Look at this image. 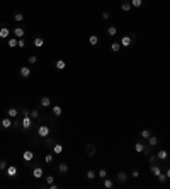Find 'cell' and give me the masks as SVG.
I'll use <instances>...</instances> for the list:
<instances>
[{
	"label": "cell",
	"mask_w": 170,
	"mask_h": 189,
	"mask_svg": "<svg viewBox=\"0 0 170 189\" xmlns=\"http://www.w3.org/2000/svg\"><path fill=\"white\" fill-rule=\"evenodd\" d=\"M97 176H99L100 179H106V177H107V169H99Z\"/></svg>",
	"instance_id": "cell-39"
},
{
	"label": "cell",
	"mask_w": 170,
	"mask_h": 189,
	"mask_svg": "<svg viewBox=\"0 0 170 189\" xmlns=\"http://www.w3.org/2000/svg\"><path fill=\"white\" fill-rule=\"evenodd\" d=\"M150 135H151V131H150V129H141L140 138H141V140H148V138H150Z\"/></svg>",
	"instance_id": "cell-32"
},
{
	"label": "cell",
	"mask_w": 170,
	"mask_h": 189,
	"mask_svg": "<svg viewBox=\"0 0 170 189\" xmlns=\"http://www.w3.org/2000/svg\"><path fill=\"white\" fill-rule=\"evenodd\" d=\"M14 20H15V22H22V20H24V14L19 12V10H17V12H14Z\"/></svg>",
	"instance_id": "cell-33"
},
{
	"label": "cell",
	"mask_w": 170,
	"mask_h": 189,
	"mask_svg": "<svg viewBox=\"0 0 170 189\" xmlns=\"http://www.w3.org/2000/svg\"><path fill=\"white\" fill-rule=\"evenodd\" d=\"M12 128H15L17 131H22V121H20L19 116L14 118V121H12Z\"/></svg>",
	"instance_id": "cell-19"
},
{
	"label": "cell",
	"mask_w": 170,
	"mask_h": 189,
	"mask_svg": "<svg viewBox=\"0 0 170 189\" xmlns=\"http://www.w3.org/2000/svg\"><path fill=\"white\" fill-rule=\"evenodd\" d=\"M27 61H29V65H36L38 63V55H29V58H27Z\"/></svg>",
	"instance_id": "cell-36"
},
{
	"label": "cell",
	"mask_w": 170,
	"mask_h": 189,
	"mask_svg": "<svg viewBox=\"0 0 170 189\" xmlns=\"http://www.w3.org/2000/svg\"><path fill=\"white\" fill-rule=\"evenodd\" d=\"M7 167H9V164H7V162H5V160H0V170H2V172H3V170L7 169Z\"/></svg>",
	"instance_id": "cell-43"
},
{
	"label": "cell",
	"mask_w": 170,
	"mask_h": 189,
	"mask_svg": "<svg viewBox=\"0 0 170 189\" xmlns=\"http://www.w3.org/2000/svg\"><path fill=\"white\" fill-rule=\"evenodd\" d=\"M17 46H19V48H26V39H24V38L17 39Z\"/></svg>",
	"instance_id": "cell-44"
},
{
	"label": "cell",
	"mask_w": 170,
	"mask_h": 189,
	"mask_svg": "<svg viewBox=\"0 0 170 189\" xmlns=\"http://www.w3.org/2000/svg\"><path fill=\"white\" fill-rule=\"evenodd\" d=\"M106 32H107V36H111V38H114V36L118 34V27L111 24V26H107V27H106Z\"/></svg>",
	"instance_id": "cell-18"
},
{
	"label": "cell",
	"mask_w": 170,
	"mask_h": 189,
	"mask_svg": "<svg viewBox=\"0 0 170 189\" xmlns=\"http://www.w3.org/2000/svg\"><path fill=\"white\" fill-rule=\"evenodd\" d=\"M121 48H122V46H121L119 41H112V43H111V51H112V53H119Z\"/></svg>",
	"instance_id": "cell-20"
},
{
	"label": "cell",
	"mask_w": 170,
	"mask_h": 189,
	"mask_svg": "<svg viewBox=\"0 0 170 189\" xmlns=\"http://www.w3.org/2000/svg\"><path fill=\"white\" fill-rule=\"evenodd\" d=\"M55 68L60 70V72H61V70H65V68H66V61L61 60V58H60V60H56V61H55Z\"/></svg>",
	"instance_id": "cell-22"
},
{
	"label": "cell",
	"mask_w": 170,
	"mask_h": 189,
	"mask_svg": "<svg viewBox=\"0 0 170 189\" xmlns=\"http://www.w3.org/2000/svg\"><path fill=\"white\" fill-rule=\"evenodd\" d=\"M85 153H87L89 157H95V153H97L95 145H94V143H87V145H85Z\"/></svg>",
	"instance_id": "cell-9"
},
{
	"label": "cell",
	"mask_w": 170,
	"mask_h": 189,
	"mask_svg": "<svg viewBox=\"0 0 170 189\" xmlns=\"http://www.w3.org/2000/svg\"><path fill=\"white\" fill-rule=\"evenodd\" d=\"M165 174H167V177H169V179H170V165H169V167H167V169H165Z\"/></svg>",
	"instance_id": "cell-47"
},
{
	"label": "cell",
	"mask_w": 170,
	"mask_h": 189,
	"mask_svg": "<svg viewBox=\"0 0 170 189\" xmlns=\"http://www.w3.org/2000/svg\"><path fill=\"white\" fill-rule=\"evenodd\" d=\"M10 36V29L7 24H3V22H0V38L2 39H9Z\"/></svg>",
	"instance_id": "cell-5"
},
{
	"label": "cell",
	"mask_w": 170,
	"mask_h": 189,
	"mask_svg": "<svg viewBox=\"0 0 170 189\" xmlns=\"http://www.w3.org/2000/svg\"><path fill=\"white\" fill-rule=\"evenodd\" d=\"M53 160H55V153H48V155H44V162H46V164H53Z\"/></svg>",
	"instance_id": "cell-38"
},
{
	"label": "cell",
	"mask_w": 170,
	"mask_h": 189,
	"mask_svg": "<svg viewBox=\"0 0 170 189\" xmlns=\"http://www.w3.org/2000/svg\"><path fill=\"white\" fill-rule=\"evenodd\" d=\"M102 19H104V20L111 19V14H109V12H107V10H104V12H102Z\"/></svg>",
	"instance_id": "cell-45"
},
{
	"label": "cell",
	"mask_w": 170,
	"mask_h": 189,
	"mask_svg": "<svg viewBox=\"0 0 170 189\" xmlns=\"http://www.w3.org/2000/svg\"><path fill=\"white\" fill-rule=\"evenodd\" d=\"M20 121H22V131H24V133H27V131H31V129H32L34 121H32V118H31V116H22V118H20Z\"/></svg>",
	"instance_id": "cell-2"
},
{
	"label": "cell",
	"mask_w": 170,
	"mask_h": 189,
	"mask_svg": "<svg viewBox=\"0 0 170 189\" xmlns=\"http://www.w3.org/2000/svg\"><path fill=\"white\" fill-rule=\"evenodd\" d=\"M34 46H36V48H43V46H44L43 36H36V38H34Z\"/></svg>",
	"instance_id": "cell-24"
},
{
	"label": "cell",
	"mask_w": 170,
	"mask_h": 189,
	"mask_svg": "<svg viewBox=\"0 0 170 189\" xmlns=\"http://www.w3.org/2000/svg\"><path fill=\"white\" fill-rule=\"evenodd\" d=\"M131 9H133V7H131V2H128V0H126V2H121V10L129 12Z\"/></svg>",
	"instance_id": "cell-31"
},
{
	"label": "cell",
	"mask_w": 170,
	"mask_h": 189,
	"mask_svg": "<svg viewBox=\"0 0 170 189\" xmlns=\"http://www.w3.org/2000/svg\"><path fill=\"white\" fill-rule=\"evenodd\" d=\"M145 147H146V145H145L143 141H136V143H134V152H138V153H143Z\"/></svg>",
	"instance_id": "cell-25"
},
{
	"label": "cell",
	"mask_w": 170,
	"mask_h": 189,
	"mask_svg": "<svg viewBox=\"0 0 170 189\" xmlns=\"http://www.w3.org/2000/svg\"><path fill=\"white\" fill-rule=\"evenodd\" d=\"M102 186L106 189H112L114 188V182H112V179H107V177H106V179H102Z\"/></svg>",
	"instance_id": "cell-26"
},
{
	"label": "cell",
	"mask_w": 170,
	"mask_h": 189,
	"mask_svg": "<svg viewBox=\"0 0 170 189\" xmlns=\"http://www.w3.org/2000/svg\"><path fill=\"white\" fill-rule=\"evenodd\" d=\"M0 128L2 129H10L12 128V118H3L0 121Z\"/></svg>",
	"instance_id": "cell-12"
},
{
	"label": "cell",
	"mask_w": 170,
	"mask_h": 189,
	"mask_svg": "<svg viewBox=\"0 0 170 189\" xmlns=\"http://www.w3.org/2000/svg\"><path fill=\"white\" fill-rule=\"evenodd\" d=\"M89 43L92 44V46H97V44H99V38H97L95 34H92V36L89 38Z\"/></svg>",
	"instance_id": "cell-35"
},
{
	"label": "cell",
	"mask_w": 170,
	"mask_h": 189,
	"mask_svg": "<svg viewBox=\"0 0 170 189\" xmlns=\"http://www.w3.org/2000/svg\"><path fill=\"white\" fill-rule=\"evenodd\" d=\"M128 177H129V176H128L126 172H122V170H121V172H118V176H116V181L119 182L121 186H124V184L128 182Z\"/></svg>",
	"instance_id": "cell-8"
},
{
	"label": "cell",
	"mask_w": 170,
	"mask_h": 189,
	"mask_svg": "<svg viewBox=\"0 0 170 189\" xmlns=\"http://www.w3.org/2000/svg\"><path fill=\"white\" fill-rule=\"evenodd\" d=\"M31 118H32V121H38L41 118V112H39V107L38 109H31Z\"/></svg>",
	"instance_id": "cell-27"
},
{
	"label": "cell",
	"mask_w": 170,
	"mask_h": 189,
	"mask_svg": "<svg viewBox=\"0 0 170 189\" xmlns=\"http://www.w3.org/2000/svg\"><path fill=\"white\" fill-rule=\"evenodd\" d=\"M146 141H148V145H150L151 148H155V147H158V145H160V138H158V136H155L153 133L150 135V138L146 140Z\"/></svg>",
	"instance_id": "cell-10"
},
{
	"label": "cell",
	"mask_w": 170,
	"mask_h": 189,
	"mask_svg": "<svg viewBox=\"0 0 170 189\" xmlns=\"http://www.w3.org/2000/svg\"><path fill=\"white\" fill-rule=\"evenodd\" d=\"M129 2H131V7L133 9H140V7H143L146 4V0H129Z\"/></svg>",
	"instance_id": "cell-21"
},
{
	"label": "cell",
	"mask_w": 170,
	"mask_h": 189,
	"mask_svg": "<svg viewBox=\"0 0 170 189\" xmlns=\"http://www.w3.org/2000/svg\"><path fill=\"white\" fill-rule=\"evenodd\" d=\"M53 181H55V177H53V176H51V174H48V176H46V177H44V184H43V186H41V188H48V186H50V184H53Z\"/></svg>",
	"instance_id": "cell-28"
},
{
	"label": "cell",
	"mask_w": 170,
	"mask_h": 189,
	"mask_svg": "<svg viewBox=\"0 0 170 189\" xmlns=\"http://www.w3.org/2000/svg\"><path fill=\"white\" fill-rule=\"evenodd\" d=\"M7 43H9V48H15L17 46V38H9Z\"/></svg>",
	"instance_id": "cell-37"
},
{
	"label": "cell",
	"mask_w": 170,
	"mask_h": 189,
	"mask_svg": "<svg viewBox=\"0 0 170 189\" xmlns=\"http://www.w3.org/2000/svg\"><path fill=\"white\" fill-rule=\"evenodd\" d=\"M163 169H165V164L162 162V164H155V165H150V172L155 176V177H158L162 172H163Z\"/></svg>",
	"instance_id": "cell-4"
},
{
	"label": "cell",
	"mask_w": 170,
	"mask_h": 189,
	"mask_svg": "<svg viewBox=\"0 0 170 189\" xmlns=\"http://www.w3.org/2000/svg\"><path fill=\"white\" fill-rule=\"evenodd\" d=\"M48 188H50V189H58V188H60V186H58V184H55V182H53V184H50V186H48Z\"/></svg>",
	"instance_id": "cell-46"
},
{
	"label": "cell",
	"mask_w": 170,
	"mask_h": 189,
	"mask_svg": "<svg viewBox=\"0 0 170 189\" xmlns=\"http://www.w3.org/2000/svg\"><path fill=\"white\" fill-rule=\"evenodd\" d=\"M131 177L138 179V177H140V170H138V169H131Z\"/></svg>",
	"instance_id": "cell-42"
},
{
	"label": "cell",
	"mask_w": 170,
	"mask_h": 189,
	"mask_svg": "<svg viewBox=\"0 0 170 189\" xmlns=\"http://www.w3.org/2000/svg\"><path fill=\"white\" fill-rule=\"evenodd\" d=\"M12 32H14V36H15L17 39H20V38H24V36H26V29H24V27H14Z\"/></svg>",
	"instance_id": "cell-16"
},
{
	"label": "cell",
	"mask_w": 170,
	"mask_h": 189,
	"mask_svg": "<svg viewBox=\"0 0 170 189\" xmlns=\"http://www.w3.org/2000/svg\"><path fill=\"white\" fill-rule=\"evenodd\" d=\"M19 75L22 77V79H29L31 77V67H20Z\"/></svg>",
	"instance_id": "cell-14"
},
{
	"label": "cell",
	"mask_w": 170,
	"mask_h": 189,
	"mask_svg": "<svg viewBox=\"0 0 170 189\" xmlns=\"http://www.w3.org/2000/svg\"><path fill=\"white\" fill-rule=\"evenodd\" d=\"M7 114H9V118H17V116H19V109L9 107V109H7Z\"/></svg>",
	"instance_id": "cell-30"
},
{
	"label": "cell",
	"mask_w": 170,
	"mask_h": 189,
	"mask_svg": "<svg viewBox=\"0 0 170 189\" xmlns=\"http://www.w3.org/2000/svg\"><path fill=\"white\" fill-rule=\"evenodd\" d=\"M150 153H151V147L146 143V147H145V150H143V155H145V157H148Z\"/></svg>",
	"instance_id": "cell-41"
},
{
	"label": "cell",
	"mask_w": 170,
	"mask_h": 189,
	"mask_svg": "<svg viewBox=\"0 0 170 189\" xmlns=\"http://www.w3.org/2000/svg\"><path fill=\"white\" fill-rule=\"evenodd\" d=\"M148 162H150V165H155V164H158L160 160H158V157H157V155L150 153V155H148Z\"/></svg>",
	"instance_id": "cell-34"
},
{
	"label": "cell",
	"mask_w": 170,
	"mask_h": 189,
	"mask_svg": "<svg viewBox=\"0 0 170 189\" xmlns=\"http://www.w3.org/2000/svg\"><path fill=\"white\" fill-rule=\"evenodd\" d=\"M85 177H87L89 181H94L95 177H97V172H95L94 169H89L87 170V174H85Z\"/></svg>",
	"instance_id": "cell-29"
},
{
	"label": "cell",
	"mask_w": 170,
	"mask_h": 189,
	"mask_svg": "<svg viewBox=\"0 0 170 189\" xmlns=\"http://www.w3.org/2000/svg\"><path fill=\"white\" fill-rule=\"evenodd\" d=\"M158 181H160V184H163V182H167V181H169V177H167V174H165V172H162L160 176H158Z\"/></svg>",
	"instance_id": "cell-40"
},
{
	"label": "cell",
	"mask_w": 170,
	"mask_h": 189,
	"mask_svg": "<svg viewBox=\"0 0 170 189\" xmlns=\"http://www.w3.org/2000/svg\"><path fill=\"white\" fill-rule=\"evenodd\" d=\"M43 176H44V170H43L39 162L34 159V164H32V167H31V177H32V179H41Z\"/></svg>",
	"instance_id": "cell-1"
},
{
	"label": "cell",
	"mask_w": 170,
	"mask_h": 189,
	"mask_svg": "<svg viewBox=\"0 0 170 189\" xmlns=\"http://www.w3.org/2000/svg\"><path fill=\"white\" fill-rule=\"evenodd\" d=\"M51 152H53L55 155H61V153H63V145H61V143H55V145L51 147Z\"/></svg>",
	"instance_id": "cell-17"
},
{
	"label": "cell",
	"mask_w": 170,
	"mask_h": 189,
	"mask_svg": "<svg viewBox=\"0 0 170 189\" xmlns=\"http://www.w3.org/2000/svg\"><path fill=\"white\" fill-rule=\"evenodd\" d=\"M119 43H121V46H122V48H129V46H133V44H134V41H133V38H131V36L128 34V32H126L124 36H121Z\"/></svg>",
	"instance_id": "cell-3"
},
{
	"label": "cell",
	"mask_w": 170,
	"mask_h": 189,
	"mask_svg": "<svg viewBox=\"0 0 170 189\" xmlns=\"http://www.w3.org/2000/svg\"><path fill=\"white\" fill-rule=\"evenodd\" d=\"M157 157H158V160H160V162H163V164H165V162H167V160H169V152H167V150H158V153H157Z\"/></svg>",
	"instance_id": "cell-13"
},
{
	"label": "cell",
	"mask_w": 170,
	"mask_h": 189,
	"mask_svg": "<svg viewBox=\"0 0 170 189\" xmlns=\"http://www.w3.org/2000/svg\"><path fill=\"white\" fill-rule=\"evenodd\" d=\"M38 106H39V109L41 107L48 109V107H51V99L48 97V96H43V97L39 99V102H38Z\"/></svg>",
	"instance_id": "cell-7"
},
{
	"label": "cell",
	"mask_w": 170,
	"mask_h": 189,
	"mask_svg": "<svg viewBox=\"0 0 170 189\" xmlns=\"http://www.w3.org/2000/svg\"><path fill=\"white\" fill-rule=\"evenodd\" d=\"M34 159H36V155H34V152H32V150H24V152H22V160H24L26 164L32 162Z\"/></svg>",
	"instance_id": "cell-6"
},
{
	"label": "cell",
	"mask_w": 170,
	"mask_h": 189,
	"mask_svg": "<svg viewBox=\"0 0 170 189\" xmlns=\"http://www.w3.org/2000/svg\"><path fill=\"white\" fill-rule=\"evenodd\" d=\"M56 169H58V172H60V174H63V176H65V174H68V164H66V162H60V164L56 165Z\"/></svg>",
	"instance_id": "cell-15"
},
{
	"label": "cell",
	"mask_w": 170,
	"mask_h": 189,
	"mask_svg": "<svg viewBox=\"0 0 170 189\" xmlns=\"http://www.w3.org/2000/svg\"><path fill=\"white\" fill-rule=\"evenodd\" d=\"M5 172H7V177H10V179H14V177L19 174V170H17L15 165H9V167L5 169Z\"/></svg>",
	"instance_id": "cell-11"
},
{
	"label": "cell",
	"mask_w": 170,
	"mask_h": 189,
	"mask_svg": "<svg viewBox=\"0 0 170 189\" xmlns=\"http://www.w3.org/2000/svg\"><path fill=\"white\" fill-rule=\"evenodd\" d=\"M51 112H53V116H55V118H60L61 112H63V109H61V106L56 104V106H53V107H51Z\"/></svg>",
	"instance_id": "cell-23"
}]
</instances>
